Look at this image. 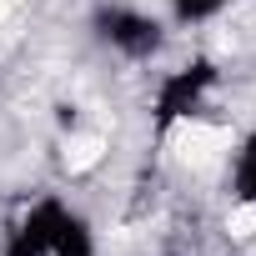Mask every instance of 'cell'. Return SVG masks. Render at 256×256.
I'll list each match as a JSON object with an SVG mask.
<instances>
[{"label":"cell","instance_id":"277c9868","mask_svg":"<svg viewBox=\"0 0 256 256\" xmlns=\"http://www.w3.org/2000/svg\"><path fill=\"white\" fill-rule=\"evenodd\" d=\"M6 16H10V0H0V20H6Z\"/></svg>","mask_w":256,"mask_h":256},{"label":"cell","instance_id":"7a4b0ae2","mask_svg":"<svg viewBox=\"0 0 256 256\" xmlns=\"http://www.w3.org/2000/svg\"><path fill=\"white\" fill-rule=\"evenodd\" d=\"M100 156H106V141H100V136H76V141L66 146V166H70V171H90Z\"/></svg>","mask_w":256,"mask_h":256},{"label":"cell","instance_id":"3957f363","mask_svg":"<svg viewBox=\"0 0 256 256\" xmlns=\"http://www.w3.org/2000/svg\"><path fill=\"white\" fill-rule=\"evenodd\" d=\"M226 226H231V236H236V241L256 236V201H246L241 211H231V221H226Z\"/></svg>","mask_w":256,"mask_h":256},{"label":"cell","instance_id":"6da1fadb","mask_svg":"<svg viewBox=\"0 0 256 256\" xmlns=\"http://www.w3.org/2000/svg\"><path fill=\"white\" fill-rule=\"evenodd\" d=\"M176 156L186 166H211L226 146H231V131H221V126H206V120H181L176 136H171Z\"/></svg>","mask_w":256,"mask_h":256}]
</instances>
